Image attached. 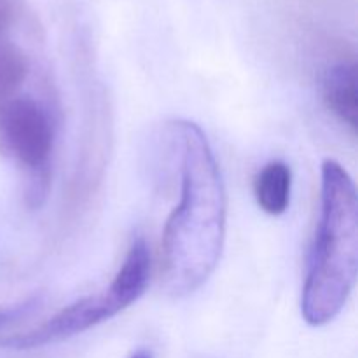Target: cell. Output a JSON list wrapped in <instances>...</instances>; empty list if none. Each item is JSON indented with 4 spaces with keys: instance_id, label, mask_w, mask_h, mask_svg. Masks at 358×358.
<instances>
[{
    "instance_id": "3957f363",
    "label": "cell",
    "mask_w": 358,
    "mask_h": 358,
    "mask_svg": "<svg viewBox=\"0 0 358 358\" xmlns=\"http://www.w3.org/2000/svg\"><path fill=\"white\" fill-rule=\"evenodd\" d=\"M150 280V252L143 238H136L124 262L107 290L87 296L49 318L38 327L24 332H10L0 338V348L34 350L65 341L90 331L124 311L145 294Z\"/></svg>"
},
{
    "instance_id": "9c48e42d",
    "label": "cell",
    "mask_w": 358,
    "mask_h": 358,
    "mask_svg": "<svg viewBox=\"0 0 358 358\" xmlns=\"http://www.w3.org/2000/svg\"><path fill=\"white\" fill-rule=\"evenodd\" d=\"M14 10H16L14 0H0V35L6 31V28L13 21Z\"/></svg>"
},
{
    "instance_id": "6da1fadb",
    "label": "cell",
    "mask_w": 358,
    "mask_h": 358,
    "mask_svg": "<svg viewBox=\"0 0 358 358\" xmlns=\"http://www.w3.org/2000/svg\"><path fill=\"white\" fill-rule=\"evenodd\" d=\"M180 147V201L161 245L163 287L170 296L194 294L219 264L226 236V189L206 135L191 121L173 122Z\"/></svg>"
},
{
    "instance_id": "ba28073f",
    "label": "cell",
    "mask_w": 358,
    "mask_h": 358,
    "mask_svg": "<svg viewBox=\"0 0 358 358\" xmlns=\"http://www.w3.org/2000/svg\"><path fill=\"white\" fill-rule=\"evenodd\" d=\"M38 308H41V297L38 296L30 297V299L23 301L20 304H14V306L0 308V338L10 334L17 324L27 320Z\"/></svg>"
},
{
    "instance_id": "7a4b0ae2",
    "label": "cell",
    "mask_w": 358,
    "mask_h": 358,
    "mask_svg": "<svg viewBox=\"0 0 358 358\" xmlns=\"http://www.w3.org/2000/svg\"><path fill=\"white\" fill-rule=\"evenodd\" d=\"M358 199L348 171L334 159L322 164V213L308 259L301 311L322 327L345 308L357 282Z\"/></svg>"
},
{
    "instance_id": "52a82bcc",
    "label": "cell",
    "mask_w": 358,
    "mask_h": 358,
    "mask_svg": "<svg viewBox=\"0 0 358 358\" xmlns=\"http://www.w3.org/2000/svg\"><path fill=\"white\" fill-rule=\"evenodd\" d=\"M30 72L27 52L0 35V103L14 98Z\"/></svg>"
},
{
    "instance_id": "5b68a950",
    "label": "cell",
    "mask_w": 358,
    "mask_h": 358,
    "mask_svg": "<svg viewBox=\"0 0 358 358\" xmlns=\"http://www.w3.org/2000/svg\"><path fill=\"white\" fill-rule=\"evenodd\" d=\"M324 100L329 110L355 135L358 122L355 62L338 63L327 70L324 79Z\"/></svg>"
},
{
    "instance_id": "8992f818",
    "label": "cell",
    "mask_w": 358,
    "mask_h": 358,
    "mask_svg": "<svg viewBox=\"0 0 358 358\" xmlns=\"http://www.w3.org/2000/svg\"><path fill=\"white\" fill-rule=\"evenodd\" d=\"M257 205L269 215H282L290 205L292 171L283 161H271L266 164L254 184Z\"/></svg>"
},
{
    "instance_id": "277c9868",
    "label": "cell",
    "mask_w": 358,
    "mask_h": 358,
    "mask_svg": "<svg viewBox=\"0 0 358 358\" xmlns=\"http://www.w3.org/2000/svg\"><path fill=\"white\" fill-rule=\"evenodd\" d=\"M55 124L49 112L31 98H10L0 103V150L30 171L31 206H38L48 192Z\"/></svg>"
},
{
    "instance_id": "30bf717a",
    "label": "cell",
    "mask_w": 358,
    "mask_h": 358,
    "mask_svg": "<svg viewBox=\"0 0 358 358\" xmlns=\"http://www.w3.org/2000/svg\"><path fill=\"white\" fill-rule=\"evenodd\" d=\"M129 358H154V357H152V353L149 352V350H138V352L133 353V355Z\"/></svg>"
}]
</instances>
